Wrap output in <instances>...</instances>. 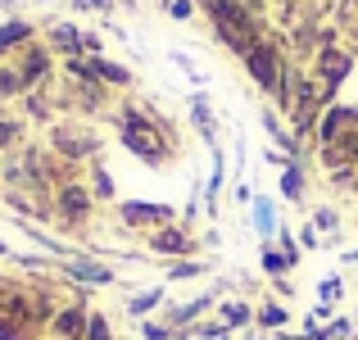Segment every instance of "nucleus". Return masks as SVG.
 Masks as SVG:
<instances>
[{"label": "nucleus", "mask_w": 358, "mask_h": 340, "mask_svg": "<svg viewBox=\"0 0 358 340\" xmlns=\"http://www.w3.org/2000/svg\"><path fill=\"white\" fill-rule=\"evenodd\" d=\"M209 9H213V23H218L222 41L250 55V50H254V18L245 14L236 0H209Z\"/></svg>", "instance_id": "nucleus-1"}, {"label": "nucleus", "mask_w": 358, "mask_h": 340, "mask_svg": "<svg viewBox=\"0 0 358 340\" xmlns=\"http://www.w3.org/2000/svg\"><path fill=\"white\" fill-rule=\"evenodd\" d=\"M250 73H254V78H259L268 91L281 87V78H277V55H272L268 45H254V50H250Z\"/></svg>", "instance_id": "nucleus-2"}, {"label": "nucleus", "mask_w": 358, "mask_h": 340, "mask_svg": "<svg viewBox=\"0 0 358 340\" xmlns=\"http://www.w3.org/2000/svg\"><path fill=\"white\" fill-rule=\"evenodd\" d=\"M122 141H127V146L131 150H136V155H159V146H155V136H150V132H145V122H136V118H127V122H122Z\"/></svg>", "instance_id": "nucleus-3"}, {"label": "nucleus", "mask_w": 358, "mask_h": 340, "mask_svg": "<svg viewBox=\"0 0 358 340\" xmlns=\"http://www.w3.org/2000/svg\"><path fill=\"white\" fill-rule=\"evenodd\" d=\"M0 340H27V318L18 304L9 313H0Z\"/></svg>", "instance_id": "nucleus-4"}, {"label": "nucleus", "mask_w": 358, "mask_h": 340, "mask_svg": "<svg viewBox=\"0 0 358 340\" xmlns=\"http://www.w3.org/2000/svg\"><path fill=\"white\" fill-rule=\"evenodd\" d=\"M322 73L331 78V87H336V82L350 73V59H345V55H331V50H327V55H322Z\"/></svg>", "instance_id": "nucleus-5"}, {"label": "nucleus", "mask_w": 358, "mask_h": 340, "mask_svg": "<svg viewBox=\"0 0 358 340\" xmlns=\"http://www.w3.org/2000/svg\"><path fill=\"white\" fill-rule=\"evenodd\" d=\"M82 332H87V318H82L78 309H73V313H64V318H59V336H64V340H78Z\"/></svg>", "instance_id": "nucleus-6"}, {"label": "nucleus", "mask_w": 358, "mask_h": 340, "mask_svg": "<svg viewBox=\"0 0 358 340\" xmlns=\"http://www.w3.org/2000/svg\"><path fill=\"white\" fill-rule=\"evenodd\" d=\"M73 277H87V281H109L105 268H96V263H73Z\"/></svg>", "instance_id": "nucleus-7"}, {"label": "nucleus", "mask_w": 358, "mask_h": 340, "mask_svg": "<svg viewBox=\"0 0 358 340\" xmlns=\"http://www.w3.org/2000/svg\"><path fill=\"white\" fill-rule=\"evenodd\" d=\"M155 250H186V236H182V232H164V236L155 241Z\"/></svg>", "instance_id": "nucleus-8"}, {"label": "nucleus", "mask_w": 358, "mask_h": 340, "mask_svg": "<svg viewBox=\"0 0 358 340\" xmlns=\"http://www.w3.org/2000/svg\"><path fill=\"white\" fill-rule=\"evenodd\" d=\"M27 36V23H14V27H5V32H0V50H5L9 41H23Z\"/></svg>", "instance_id": "nucleus-9"}, {"label": "nucleus", "mask_w": 358, "mask_h": 340, "mask_svg": "<svg viewBox=\"0 0 358 340\" xmlns=\"http://www.w3.org/2000/svg\"><path fill=\"white\" fill-rule=\"evenodd\" d=\"M55 41H59L64 50H78V32H73V27H59V32H55Z\"/></svg>", "instance_id": "nucleus-10"}, {"label": "nucleus", "mask_w": 358, "mask_h": 340, "mask_svg": "<svg viewBox=\"0 0 358 340\" xmlns=\"http://www.w3.org/2000/svg\"><path fill=\"white\" fill-rule=\"evenodd\" d=\"M87 332H91V340H109V327L100 323V318H91V327H87Z\"/></svg>", "instance_id": "nucleus-11"}, {"label": "nucleus", "mask_w": 358, "mask_h": 340, "mask_svg": "<svg viewBox=\"0 0 358 340\" xmlns=\"http://www.w3.org/2000/svg\"><path fill=\"white\" fill-rule=\"evenodd\" d=\"M286 195H299V173H286Z\"/></svg>", "instance_id": "nucleus-12"}, {"label": "nucleus", "mask_w": 358, "mask_h": 340, "mask_svg": "<svg viewBox=\"0 0 358 340\" xmlns=\"http://www.w3.org/2000/svg\"><path fill=\"white\" fill-rule=\"evenodd\" d=\"M9 136H14V127H9V122H5V127H0V146H5Z\"/></svg>", "instance_id": "nucleus-13"}]
</instances>
